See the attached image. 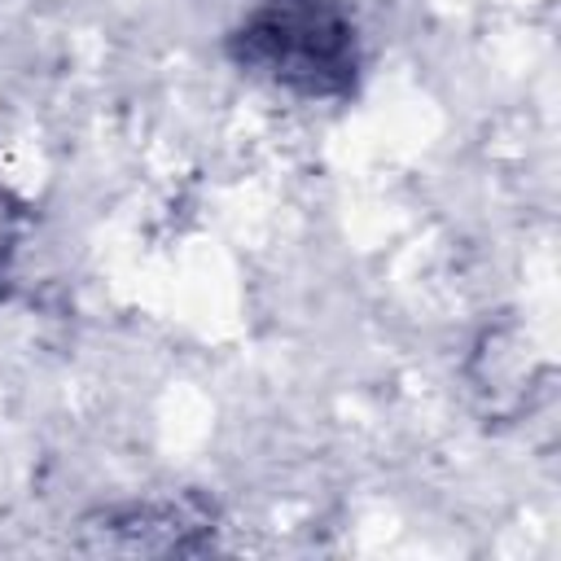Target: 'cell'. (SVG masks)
I'll return each mask as SVG.
<instances>
[{
    "label": "cell",
    "instance_id": "1",
    "mask_svg": "<svg viewBox=\"0 0 561 561\" xmlns=\"http://www.w3.org/2000/svg\"><path fill=\"white\" fill-rule=\"evenodd\" d=\"M228 57L302 101H342L359 79L351 0H254L228 35Z\"/></svg>",
    "mask_w": 561,
    "mask_h": 561
},
{
    "label": "cell",
    "instance_id": "2",
    "mask_svg": "<svg viewBox=\"0 0 561 561\" xmlns=\"http://www.w3.org/2000/svg\"><path fill=\"white\" fill-rule=\"evenodd\" d=\"M96 535L92 548L110 552H188L202 548L215 530V513L184 495V500H145V504H123L105 508L88 522Z\"/></svg>",
    "mask_w": 561,
    "mask_h": 561
},
{
    "label": "cell",
    "instance_id": "3",
    "mask_svg": "<svg viewBox=\"0 0 561 561\" xmlns=\"http://www.w3.org/2000/svg\"><path fill=\"white\" fill-rule=\"evenodd\" d=\"M4 254H9V237L0 232V263H4Z\"/></svg>",
    "mask_w": 561,
    "mask_h": 561
}]
</instances>
